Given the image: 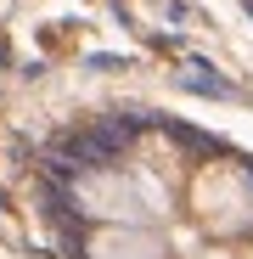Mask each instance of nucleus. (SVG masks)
I'll return each mask as SVG.
<instances>
[{"mask_svg":"<svg viewBox=\"0 0 253 259\" xmlns=\"http://www.w3.org/2000/svg\"><path fill=\"white\" fill-rule=\"evenodd\" d=\"M57 259H253V158L158 113L84 118L39 158Z\"/></svg>","mask_w":253,"mask_h":259,"instance_id":"obj_1","label":"nucleus"},{"mask_svg":"<svg viewBox=\"0 0 253 259\" xmlns=\"http://www.w3.org/2000/svg\"><path fill=\"white\" fill-rule=\"evenodd\" d=\"M242 6H247V12H253V0H242Z\"/></svg>","mask_w":253,"mask_h":259,"instance_id":"obj_2","label":"nucleus"}]
</instances>
